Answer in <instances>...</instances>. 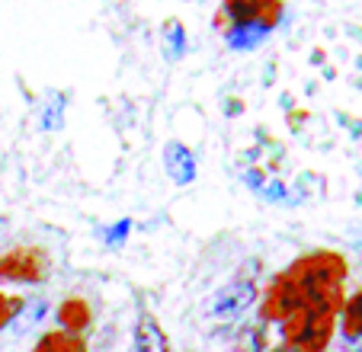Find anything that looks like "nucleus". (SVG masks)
Wrapping results in <instances>:
<instances>
[{"mask_svg":"<svg viewBox=\"0 0 362 352\" xmlns=\"http://www.w3.org/2000/svg\"><path fill=\"white\" fill-rule=\"evenodd\" d=\"M286 278L295 285L305 307L337 314L343 307V278H346V263L337 253H308L295 259V266L286 272Z\"/></svg>","mask_w":362,"mask_h":352,"instance_id":"1","label":"nucleus"},{"mask_svg":"<svg viewBox=\"0 0 362 352\" xmlns=\"http://www.w3.org/2000/svg\"><path fill=\"white\" fill-rule=\"evenodd\" d=\"M48 272V257L39 247H13L0 253V282L13 285H35Z\"/></svg>","mask_w":362,"mask_h":352,"instance_id":"2","label":"nucleus"},{"mask_svg":"<svg viewBox=\"0 0 362 352\" xmlns=\"http://www.w3.org/2000/svg\"><path fill=\"white\" fill-rule=\"evenodd\" d=\"M257 298H260L257 282H250V278H238V282L225 285V288H221L218 295L205 305V317H212V320H238V317H244L253 305H257Z\"/></svg>","mask_w":362,"mask_h":352,"instance_id":"3","label":"nucleus"},{"mask_svg":"<svg viewBox=\"0 0 362 352\" xmlns=\"http://www.w3.org/2000/svg\"><path fill=\"white\" fill-rule=\"evenodd\" d=\"M301 307H305V301H301V295L295 291V285L288 282L286 276H276L273 285L267 288V295H263L260 314L267 324H282V320H288L295 311H301Z\"/></svg>","mask_w":362,"mask_h":352,"instance_id":"4","label":"nucleus"},{"mask_svg":"<svg viewBox=\"0 0 362 352\" xmlns=\"http://www.w3.org/2000/svg\"><path fill=\"white\" fill-rule=\"evenodd\" d=\"M334 320H337V314L308 307V317H305V324H301L298 336H295L292 343L305 352H324L330 343V336H334Z\"/></svg>","mask_w":362,"mask_h":352,"instance_id":"5","label":"nucleus"},{"mask_svg":"<svg viewBox=\"0 0 362 352\" xmlns=\"http://www.w3.org/2000/svg\"><path fill=\"white\" fill-rule=\"evenodd\" d=\"M164 167L177 186H189L196 180V157L183 141H167L164 144Z\"/></svg>","mask_w":362,"mask_h":352,"instance_id":"6","label":"nucleus"},{"mask_svg":"<svg viewBox=\"0 0 362 352\" xmlns=\"http://www.w3.org/2000/svg\"><path fill=\"white\" fill-rule=\"evenodd\" d=\"M58 324H62L64 333H74V336H83V330H87L90 324H93V307H90L87 298H64L62 305H58Z\"/></svg>","mask_w":362,"mask_h":352,"instance_id":"7","label":"nucleus"},{"mask_svg":"<svg viewBox=\"0 0 362 352\" xmlns=\"http://www.w3.org/2000/svg\"><path fill=\"white\" fill-rule=\"evenodd\" d=\"M135 352H170V343H167L164 327L151 317L148 311L138 317V327H135Z\"/></svg>","mask_w":362,"mask_h":352,"instance_id":"8","label":"nucleus"},{"mask_svg":"<svg viewBox=\"0 0 362 352\" xmlns=\"http://www.w3.org/2000/svg\"><path fill=\"white\" fill-rule=\"evenodd\" d=\"M33 352H87V343H83V336H74V333L52 330L42 333Z\"/></svg>","mask_w":362,"mask_h":352,"instance_id":"9","label":"nucleus"},{"mask_svg":"<svg viewBox=\"0 0 362 352\" xmlns=\"http://www.w3.org/2000/svg\"><path fill=\"white\" fill-rule=\"evenodd\" d=\"M267 35H269V29L257 26V23H247V26H231L225 33V39L234 52H250V48H257Z\"/></svg>","mask_w":362,"mask_h":352,"instance_id":"10","label":"nucleus"},{"mask_svg":"<svg viewBox=\"0 0 362 352\" xmlns=\"http://www.w3.org/2000/svg\"><path fill=\"white\" fill-rule=\"evenodd\" d=\"M164 52H167L170 61H177V58H183L186 54V29H183V23L167 20V26H164Z\"/></svg>","mask_w":362,"mask_h":352,"instance_id":"11","label":"nucleus"},{"mask_svg":"<svg viewBox=\"0 0 362 352\" xmlns=\"http://www.w3.org/2000/svg\"><path fill=\"white\" fill-rule=\"evenodd\" d=\"M42 317H48V301L45 298H33V301H26L23 305V311H20V330H26V327H35Z\"/></svg>","mask_w":362,"mask_h":352,"instance_id":"12","label":"nucleus"},{"mask_svg":"<svg viewBox=\"0 0 362 352\" xmlns=\"http://www.w3.org/2000/svg\"><path fill=\"white\" fill-rule=\"evenodd\" d=\"M23 305H26L23 298H16V295H4V291H0V330L10 327L16 317H20Z\"/></svg>","mask_w":362,"mask_h":352,"instance_id":"13","label":"nucleus"},{"mask_svg":"<svg viewBox=\"0 0 362 352\" xmlns=\"http://www.w3.org/2000/svg\"><path fill=\"white\" fill-rule=\"evenodd\" d=\"M64 125V96L52 100V106L42 112V129L45 131H58Z\"/></svg>","mask_w":362,"mask_h":352,"instance_id":"14","label":"nucleus"},{"mask_svg":"<svg viewBox=\"0 0 362 352\" xmlns=\"http://www.w3.org/2000/svg\"><path fill=\"white\" fill-rule=\"evenodd\" d=\"M263 196H267L269 202H295L292 192H288L286 183H279V180H267V186H263Z\"/></svg>","mask_w":362,"mask_h":352,"instance_id":"15","label":"nucleus"},{"mask_svg":"<svg viewBox=\"0 0 362 352\" xmlns=\"http://www.w3.org/2000/svg\"><path fill=\"white\" fill-rule=\"evenodd\" d=\"M129 228H132V221L125 218V221H119V224H112L110 230H106V244L110 247H119L125 240V234H129Z\"/></svg>","mask_w":362,"mask_h":352,"instance_id":"16","label":"nucleus"},{"mask_svg":"<svg viewBox=\"0 0 362 352\" xmlns=\"http://www.w3.org/2000/svg\"><path fill=\"white\" fill-rule=\"evenodd\" d=\"M244 183L250 186V189L263 192V186H267V173H263V170H247V173H244Z\"/></svg>","mask_w":362,"mask_h":352,"instance_id":"17","label":"nucleus"},{"mask_svg":"<svg viewBox=\"0 0 362 352\" xmlns=\"http://www.w3.org/2000/svg\"><path fill=\"white\" fill-rule=\"evenodd\" d=\"M247 333H250V352H263V349H267V333H263V324L253 327V330H247Z\"/></svg>","mask_w":362,"mask_h":352,"instance_id":"18","label":"nucleus"},{"mask_svg":"<svg viewBox=\"0 0 362 352\" xmlns=\"http://www.w3.org/2000/svg\"><path fill=\"white\" fill-rule=\"evenodd\" d=\"M269 352H305V349H298L295 343H282V346H276V349H269Z\"/></svg>","mask_w":362,"mask_h":352,"instance_id":"19","label":"nucleus"}]
</instances>
